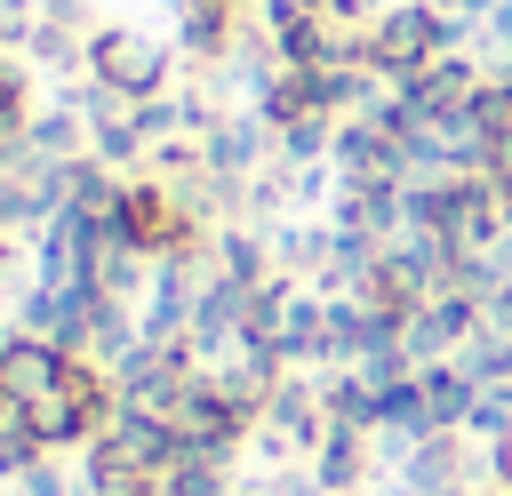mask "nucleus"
I'll return each instance as SVG.
<instances>
[{
	"instance_id": "nucleus-1",
	"label": "nucleus",
	"mask_w": 512,
	"mask_h": 496,
	"mask_svg": "<svg viewBox=\"0 0 512 496\" xmlns=\"http://www.w3.org/2000/svg\"><path fill=\"white\" fill-rule=\"evenodd\" d=\"M472 40V24H456V16H440L432 0H392L376 24H368V72L376 80H416L432 56H456Z\"/></svg>"
},
{
	"instance_id": "nucleus-2",
	"label": "nucleus",
	"mask_w": 512,
	"mask_h": 496,
	"mask_svg": "<svg viewBox=\"0 0 512 496\" xmlns=\"http://www.w3.org/2000/svg\"><path fill=\"white\" fill-rule=\"evenodd\" d=\"M88 80H104V88L128 96V104L168 96V80H176V48H160L152 32H128V24H96V32H88Z\"/></svg>"
},
{
	"instance_id": "nucleus-3",
	"label": "nucleus",
	"mask_w": 512,
	"mask_h": 496,
	"mask_svg": "<svg viewBox=\"0 0 512 496\" xmlns=\"http://www.w3.org/2000/svg\"><path fill=\"white\" fill-rule=\"evenodd\" d=\"M72 360H80V352H64V344H48V336H32V328H0V392L24 400V408H40V400L64 384Z\"/></svg>"
},
{
	"instance_id": "nucleus-4",
	"label": "nucleus",
	"mask_w": 512,
	"mask_h": 496,
	"mask_svg": "<svg viewBox=\"0 0 512 496\" xmlns=\"http://www.w3.org/2000/svg\"><path fill=\"white\" fill-rule=\"evenodd\" d=\"M200 160H208L216 176H256V168L280 160V136H272L256 112H224V120L200 136Z\"/></svg>"
},
{
	"instance_id": "nucleus-5",
	"label": "nucleus",
	"mask_w": 512,
	"mask_h": 496,
	"mask_svg": "<svg viewBox=\"0 0 512 496\" xmlns=\"http://www.w3.org/2000/svg\"><path fill=\"white\" fill-rule=\"evenodd\" d=\"M480 80H488V72H480V64H472V56L456 48V56H432V64L416 72V80H400V96H408V104H416L424 120H456V112H464V104L480 96Z\"/></svg>"
},
{
	"instance_id": "nucleus-6",
	"label": "nucleus",
	"mask_w": 512,
	"mask_h": 496,
	"mask_svg": "<svg viewBox=\"0 0 512 496\" xmlns=\"http://www.w3.org/2000/svg\"><path fill=\"white\" fill-rule=\"evenodd\" d=\"M304 464H312V480H320L328 496H352V488L376 472V448H368V432H352V424H328V432H320V448H312Z\"/></svg>"
},
{
	"instance_id": "nucleus-7",
	"label": "nucleus",
	"mask_w": 512,
	"mask_h": 496,
	"mask_svg": "<svg viewBox=\"0 0 512 496\" xmlns=\"http://www.w3.org/2000/svg\"><path fill=\"white\" fill-rule=\"evenodd\" d=\"M416 376H424V416H432V432H464L480 384H472L456 360H432V368H416Z\"/></svg>"
},
{
	"instance_id": "nucleus-8",
	"label": "nucleus",
	"mask_w": 512,
	"mask_h": 496,
	"mask_svg": "<svg viewBox=\"0 0 512 496\" xmlns=\"http://www.w3.org/2000/svg\"><path fill=\"white\" fill-rule=\"evenodd\" d=\"M32 152H40V160H80V152H88V120H80L72 96H56V104L32 112Z\"/></svg>"
},
{
	"instance_id": "nucleus-9",
	"label": "nucleus",
	"mask_w": 512,
	"mask_h": 496,
	"mask_svg": "<svg viewBox=\"0 0 512 496\" xmlns=\"http://www.w3.org/2000/svg\"><path fill=\"white\" fill-rule=\"evenodd\" d=\"M336 152V112H304L280 128V168H320Z\"/></svg>"
},
{
	"instance_id": "nucleus-10",
	"label": "nucleus",
	"mask_w": 512,
	"mask_h": 496,
	"mask_svg": "<svg viewBox=\"0 0 512 496\" xmlns=\"http://www.w3.org/2000/svg\"><path fill=\"white\" fill-rule=\"evenodd\" d=\"M456 368L480 384V392H496V384H512V336L504 328H480V336H464V352H456Z\"/></svg>"
},
{
	"instance_id": "nucleus-11",
	"label": "nucleus",
	"mask_w": 512,
	"mask_h": 496,
	"mask_svg": "<svg viewBox=\"0 0 512 496\" xmlns=\"http://www.w3.org/2000/svg\"><path fill=\"white\" fill-rule=\"evenodd\" d=\"M32 112H40L32 104V64L24 56H0V136L8 128H32Z\"/></svg>"
},
{
	"instance_id": "nucleus-12",
	"label": "nucleus",
	"mask_w": 512,
	"mask_h": 496,
	"mask_svg": "<svg viewBox=\"0 0 512 496\" xmlns=\"http://www.w3.org/2000/svg\"><path fill=\"white\" fill-rule=\"evenodd\" d=\"M464 432H472L480 448H496V440H512V384H496V392H480V400H472V416H464Z\"/></svg>"
},
{
	"instance_id": "nucleus-13",
	"label": "nucleus",
	"mask_w": 512,
	"mask_h": 496,
	"mask_svg": "<svg viewBox=\"0 0 512 496\" xmlns=\"http://www.w3.org/2000/svg\"><path fill=\"white\" fill-rule=\"evenodd\" d=\"M32 24H40V0H0V56H24Z\"/></svg>"
},
{
	"instance_id": "nucleus-14",
	"label": "nucleus",
	"mask_w": 512,
	"mask_h": 496,
	"mask_svg": "<svg viewBox=\"0 0 512 496\" xmlns=\"http://www.w3.org/2000/svg\"><path fill=\"white\" fill-rule=\"evenodd\" d=\"M440 16H456V24H488L496 16V0H432Z\"/></svg>"
}]
</instances>
